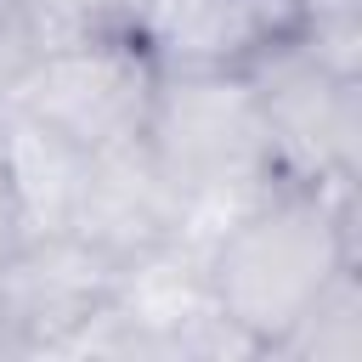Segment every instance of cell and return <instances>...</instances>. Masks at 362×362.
Here are the masks:
<instances>
[{
  "label": "cell",
  "mask_w": 362,
  "mask_h": 362,
  "mask_svg": "<svg viewBox=\"0 0 362 362\" xmlns=\"http://www.w3.org/2000/svg\"><path fill=\"white\" fill-rule=\"evenodd\" d=\"M305 34L300 0H198L164 40H153L158 62L192 68H249L283 40Z\"/></svg>",
  "instance_id": "52a82bcc"
},
{
  "label": "cell",
  "mask_w": 362,
  "mask_h": 362,
  "mask_svg": "<svg viewBox=\"0 0 362 362\" xmlns=\"http://www.w3.org/2000/svg\"><path fill=\"white\" fill-rule=\"evenodd\" d=\"M158 74L164 62L147 34H124V28L62 34L45 45L40 68L23 79L11 107L40 119L79 153H96L124 136H141Z\"/></svg>",
  "instance_id": "3957f363"
},
{
  "label": "cell",
  "mask_w": 362,
  "mask_h": 362,
  "mask_svg": "<svg viewBox=\"0 0 362 362\" xmlns=\"http://www.w3.org/2000/svg\"><path fill=\"white\" fill-rule=\"evenodd\" d=\"M249 85L260 96L272 153L283 181H339L356 187V141H362V107H356V79L322 68L305 40H283L277 51L255 57Z\"/></svg>",
  "instance_id": "5b68a950"
},
{
  "label": "cell",
  "mask_w": 362,
  "mask_h": 362,
  "mask_svg": "<svg viewBox=\"0 0 362 362\" xmlns=\"http://www.w3.org/2000/svg\"><path fill=\"white\" fill-rule=\"evenodd\" d=\"M51 45V23L40 0H0V107L23 90Z\"/></svg>",
  "instance_id": "30bf717a"
},
{
  "label": "cell",
  "mask_w": 362,
  "mask_h": 362,
  "mask_svg": "<svg viewBox=\"0 0 362 362\" xmlns=\"http://www.w3.org/2000/svg\"><path fill=\"white\" fill-rule=\"evenodd\" d=\"M141 141L164 164V175L187 192L192 221L209 209H243L272 181H283L260 96L243 68H192L164 62Z\"/></svg>",
  "instance_id": "7a4b0ae2"
},
{
  "label": "cell",
  "mask_w": 362,
  "mask_h": 362,
  "mask_svg": "<svg viewBox=\"0 0 362 362\" xmlns=\"http://www.w3.org/2000/svg\"><path fill=\"white\" fill-rule=\"evenodd\" d=\"M124 266L74 232H34L0 255V356L68 351L113 300Z\"/></svg>",
  "instance_id": "277c9868"
},
{
  "label": "cell",
  "mask_w": 362,
  "mask_h": 362,
  "mask_svg": "<svg viewBox=\"0 0 362 362\" xmlns=\"http://www.w3.org/2000/svg\"><path fill=\"white\" fill-rule=\"evenodd\" d=\"M272 356H300V362H362V283H356V266H345V272L305 305V317L277 339Z\"/></svg>",
  "instance_id": "9c48e42d"
},
{
  "label": "cell",
  "mask_w": 362,
  "mask_h": 362,
  "mask_svg": "<svg viewBox=\"0 0 362 362\" xmlns=\"http://www.w3.org/2000/svg\"><path fill=\"white\" fill-rule=\"evenodd\" d=\"M68 232L85 238L90 249L113 255L119 266H136V260L170 249L175 238L198 232V221H192L187 192L153 158V147L141 136H124L113 147L85 153Z\"/></svg>",
  "instance_id": "8992f818"
},
{
  "label": "cell",
  "mask_w": 362,
  "mask_h": 362,
  "mask_svg": "<svg viewBox=\"0 0 362 362\" xmlns=\"http://www.w3.org/2000/svg\"><path fill=\"white\" fill-rule=\"evenodd\" d=\"M0 158H6V187H11V204H17L23 238L68 232L85 153L74 141H62L57 130H45L40 119H28L23 107L6 102L0 107Z\"/></svg>",
  "instance_id": "ba28073f"
},
{
  "label": "cell",
  "mask_w": 362,
  "mask_h": 362,
  "mask_svg": "<svg viewBox=\"0 0 362 362\" xmlns=\"http://www.w3.org/2000/svg\"><path fill=\"white\" fill-rule=\"evenodd\" d=\"M40 6L51 23V40H62V34H96V28L141 34L153 0H40Z\"/></svg>",
  "instance_id": "8fae6325"
},
{
  "label": "cell",
  "mask_w": 362,
  "mask_h": 362,
  "mask_svg": "<svg viewBox=\"0 0 362 362\" xmlns=\"http://www.w3.org/2000/svg\"><path fill=\"white\" fill-rule=\"evenodd\" d=\"M345 266H356V226L339 181H272L204 238L209 300L255 356H272Z\"/></svg>",
  "instance_id": "6da1fadb"
}]
</instances>
